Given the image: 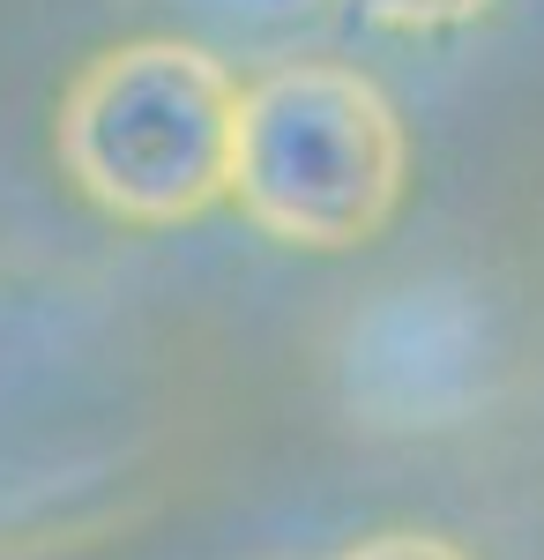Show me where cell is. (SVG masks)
Returning a JSON list of instances; mask_svg holds the SVG:
<instances>
[{"instance_id": "6da1fadb", "label": "cell", "mask_w": 544, "mask_h": 560, "mask_svg": "<svg viewBox=\"0 0 544 560\" xmlns=\"http://www.w3.org/2000/svg\"><path fill=\"white\" fill-rule=\"evenodd\" d=\"M224 195L292 247H351L388 224L403 195V128L366 75L284 60L232 105Z\"/></svg>"}, {"instance_id": "7a4b0ae2", "label": "cell", "mask_w": 544, "mask_h": 560, "mask_svg": "<svg viewBox=\"0 0 544 560\" xmlns=\"http://www.w3.org/2000/svg\"><path fill=\"white\" fill-rule=\"evenodd\" d=\"M232 68L179 38H142L90 60L60 105V158L113 217L179 224L224 195Z\"/></svg>"}, {"instance_id": "3957f363", "label": "cell", "mask_w": 544, "mask_h": 560, "mask_svg": "<svg viewBox=\"0 0 544 560\" xmlns=\"http://www.w3.org/2000/svg\"><path fill=\"white\" fill-rule=\"evenodd\" d=\"M493 306L456 277L395 284L343 329V404L388 433L462 427L493 396Z\"/></svg>"}, {"instance_id": "277c9868", "label": "cell", "mask_w": 544, "mask_h": 560, "mask_svg": "<svg viewBox=\"0 0 544 560\" xmlns=\"http://www.w3.org/2000/svg\"><path fill=\"white\" fill-rule=\"evenodd\" d=\"M179 8L202 15V23H216V31H292L321 0H179Z\"/></svg>"}, {"instance_id": "5b68a950", "label": "cell", "mask_w": 544, "mask_h": 560, "mask_svg": "<svg viewBox=\"0 0 544 560\" xmlns=\"http://www.w3.org/2000/svg\"><path fill=\"white\" fill-rule=\"evenodd\" d=\"M374 23H395V31H440V23H462L477 15L485 0H358Z\"/></svg>"}, {"instance_id": "8992f818", "label": "cell", "mask_w": 544, "mask_h": 560, "mask_svg": "<svg viewBox=\"0 0 544 560\" xmlns=\"http://www.w3.org/2000/svg\"><path fill=\"white\" fill-rule=\"evenodd\" d=\"M343 560H470L462 546H448V538H418V530H388V538H374V546H358V553Z\"/></svg>"}]
</instances>
